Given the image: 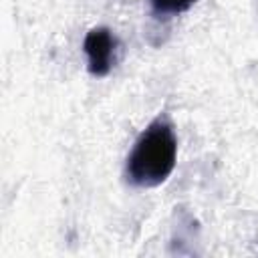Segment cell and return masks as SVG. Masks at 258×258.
I'll list each match as a JSON object with an SVG mask.
<instances>
[{
    "instance_id": "1",
    "label": "cell",
    "mask_w": 258,
    "mask_h": 258,
    "mask_svg": "<svg viewBox=\"0 0 258 258\" xmlns=\"http://www.w3.org/2000/svg\"><path fill=\"white\" fill-rule=\"evenodd\" d=\"M177 141L167 121H153L135 141L127 159V179L135 185L161 183L175 165Z\"/></svg>"
},
{
    "instance_id": "2",
    "label": "cell",
    "mask_w": 258,
    "mask_h": 258,
    "mask_svg": "<svg viewBox=\"0 0 258 258\" xmlns=\"http://www.w3.org/2000/svg\"><path fill=\"white\" fill-rule=\"evenodd\" d=\"M117 40L107 28H93L87 32L83 48L89 56V71L97 77H103L109 73L113 64V54H115Z\"/></svg>"
},
{
    "instance_id": "3",
    "label": "cell",
    "mask_w": 258,
    "mask_h": 258,
    "mask_svg": "<svg viewBox=\"0 0 258 258\" xmlns=\"http://www.w3.org/2000/svg\"><path fill=\"white\" fill-rule=\"evenodd\" d=\"M196 0H151V6L159 14H177L187 10Z\"/></svg>"
}]
</instances>
